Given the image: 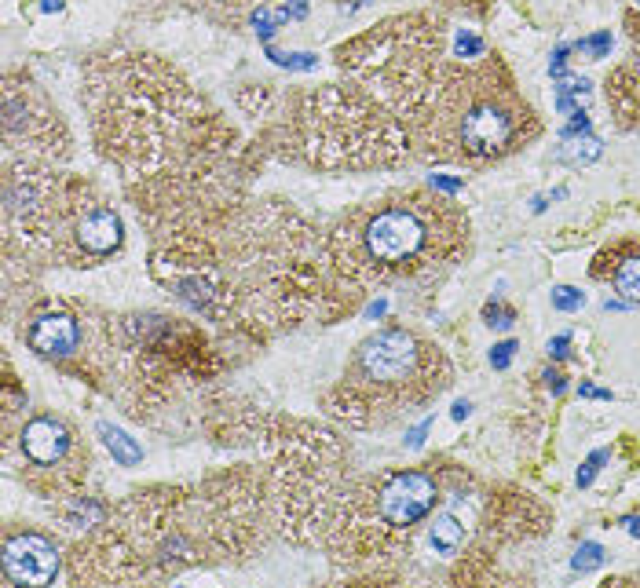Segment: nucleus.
I'll use <instances>...</instances> for the list:
<instances>
[{"instance_id":"nucleus-1","label":"nucleus","mask_w":640,"mask_h":588,"mask_svg":"<svg viewBox=\"0 0 640 588\" xmlns=\"http://www.w3.org/2000/svg\"><path fill=\"white\" fill-rule=\"evenodd\" d=\"M92 124L99 150L121 168L136 208L213 205L201 179L234 150L216 113L157 55H106L92 70ZM223 183V179H216Z\"/></svg>"},{"instance_id":"nucleus-2","label":"nucleus","mask_w":640,"mask_h":588,"mask_svg":"<svg viewBox=\"0 0 640 588\" xmlns=\"http://www.w3.org/2000/svg\"><path fill=\"white\" fill-rule=\"evenodd\" d=\"M469 245V216L439 190H403L344 216L326 264L351 289H392L450 267Z\"/></svg>"},{"instance_id":"nucleus-3","label":"nucleus","mask_w":640,"mask_h":588,"mask_svg":"<svg viewBox=\"0 0 640 588\" xmlns=\"http://www.w3.org/2000/svg\"><path fill=\"white\" fill-rule=\"evenodd\" d=\"M267 150L318 172L388 168L410 154V132L362 88L322 85L278 103L267 128Z\"/></svg>"},{"instance_id":"nucleus-4","label":"nucleus","mask_w":640,"mask_h":588,"mask_svg":"<svg viewBox=\"0 0 640 588\" xmlns=\"http://www.w3.org/2000/svg\"><path fill=\"white\" fill-rule=\"evenodd\" d=\"M538 136L534 110L512 85L498 59L476 66H443L425 110L410 124V143L432 161H487L509 157Z\"/></svg>"},{"instance_id":"nucleus-5","label":"nucleus","mask_w":640,"mask_h":588,"mask_svg":"<svg viewBox=\"0 0 640 588\" xmlns=\"http://www.w3.org/2000/svg\"><path fill=\"white\" fill-rule=\"evenodd\" d=\"M322 256L326 245L315 241L308 223L278 201L238 212L223 245L231 307L242 296L256 318L297 325L315 296L322 300Z\"/></svg>"},{"instance_id":"nucleus-6","label":"nucleus","mask_w":640,"mask_h":588,"mask_svg":"<svg viewBox=\"0 0 640 588\" xmlns=\"http://www.w3.org/2000/svg\"><path fill=\"white\" fill-rule=\"evenodd\" d=\"M450 384V362L410 329H377L351 351L341 384L326 395L329 417L351 428H384Z\"/></svg>"},{"instance_id":"nucleus-7","label":"nucleus","mask_w":640,"mask_h":588,"mask_svg":"<svg viewBox=\"0 0 640 588\" xmlns=\"http://www.w3.org/2000/svg\"><path fill=\"white\" fill-rule=\"evenodd\" d=\"M337 66L355 80V88L392 110L406 124L418 121L432 88L439 80V29L418 19H388L370 34L337 48Z\"/></svg>"},{"instance_id":"nucleus-8","label":"nucleus","mask_w":640,"mask_h":588,"mask_svg":"<svg viewBox=\"0 0 640 588\" xmlns=\"http://www.w3.org/2000/svg\"><path fill=\"white\" fill-rule=\"evenodd\" d=\"M4 150L8 157L22 150V161H52L66 157L70 150V136L59 113L48 106V99L29 80L19 85L15 77H8L4 85Z\"/></svg>"},{"instance_id":"nucleus-9","label":"nucleus","mask_w":640,"mask_h":588,"mask_svg":"<svg viewBox=\"0 0 640 588\" xmlns=\"http://www.w3.org/2000/svg\"><path fill=\"white\" fill-rule=\"evenodd\" d=\"M439 501V482L428 471H392L377 482L374 515L388 530H410Z\"/></svg>"},{"instance_id":"nucleus-10","label":"nucleus","mask_w":640,"mask_h":588,"mask_svg":"<svg viewBox=\"0 0 640 588\" xmlns=\"http://www.w3.org/2000/svg\"><path fill=\"white\" fill-rule=\"evenodd\" d=\"M0 563H4V578L15 585H52L59 578L62 552L41 530H8Z\"/></svg>"},{"instance_id":"nucleus-11","label":"nucleus","mask_w":640,"mask_h":588,"mask_svg":"<svg viewBox=\"0 0 640 588\" xmlns=\"http://www.w3.org/2000/svg\"><path fill=\"white\" fill-rule=\"evenodd\" d=\"M19 450H22L26 461L34 468H41V471H59V468H66L73 461H81L73 431L59 417H34V420H26L22 435H19Z\"/></svg>"},{"instance_id":"nucleus-12","label":"nucleus","mask_w":640,"mask_h":588,"mask_svg":"<svg viewBox=\"0 0 640 588\" xmlns=\"http://www.w3.org/2000/svg\"><path fill=\"white\" fill-rule=\"evenodd\" d=\"M26 344L44 358H70L81 347V325L66 311H44L29 322Z\"/></svg>"},{"instance_id":"nucleus-13","label":"nucleus","mask_w":640,"mask_h":588,"mask_svg":"<svg viewBox=\"0 0 640 588\" xmlns=\"http://www.w3.org/2000/svg\"><path fill=\"white\" fill-rule=\"evenodd\" d=\"M593 278L611 282V289L626 303H640V249L618 245L611 252H600L593 264Z\"/></svg>"},{"instance_id":"nucleus-14","label":"nucleus","mask_w":640,"mask_h":588,"mask_svg":"<svg viewBox=\"0 0 640 588\" xmlns=\"http://www.w3.org/2000/svg\"><path fill=\"white\" fill-rule=\"evenodd\" d=\"M607 103L615 106L626 128H640V59L607 77Z\"/></svg>"},{"instance_id":"nucleus-15","label":"nucleus","mask_w":640,"mask_h":588,"mask_svg":"<svg viewBox=\"0 0 640 588\" xmlns=\"http://www.w3.org/2000/svg\"><path fill=\"white\" fill-rule=\"evenodd\" d=\"M428 541H432V548H436L439 555L450 559V555H457V548L465 545V526H461V519L454 512H443V515H436V522H432Z\"/></svg>"},{"instance_id":"nucleus-16","label":"nucleus","mask_w":640,"mask_h":588,"mask_svg":"<svg viewBox=\"0 0 640 588\" xmlns=\"http://www.w3.org/2000/svg\"><path fill=\"white\" fill-rule=\"evenodd\" d=\"M95 431H99L103 446H106L110 453H114V461H118V464H125V468H136V464L143 461V446L136 443V438H128L121 428H114V424H106V420H103Z\"/></svg>"},{"instance_id":"nucleus-17","label":"nucleus","mask_w":640,"mask_h":588,"mask_svg":"<svg viewBox=\"0 0 640 588\" xmlns=\"http://www.w3.org/2000/svg\"><path fill=\"white\" fill-rule=\"evenodd\" d=\"M597 157H600V143L593 136L574 139V143H567L564 150H560V161H571V165H589V161H597Z\"/></svg>"},{"instance_id":"nucleus-18","label":"nucleus","mask_w":640,"mask_h":588,"mask_svg":"<svg viewBox=\"0 0 640 588\" xmlns=\"http://www.w3.org/2000/svg\"><path fill=\"white\" fill-rule=\"evenodd\" d=\"M604 559H607L604 545H597V541H582V545H578V552H574V559H571V570H578V574H585V570H597V566H604Z\"/></svg>"},{"instance_id":"nucleus-19","label":"nucleus","mask_w":640,"mask_h":588,"mask_svg":"<svg viewBox=\"0 0 640 588\" xmlns=\"http://www.w3.org/2000/svg\"><path fill=\"white\" fill-rule=\"evenodd\" d=\"M454 55H457V59H483V55H487V44H483V37H476L472 29H457V37H454Z\"/></svg>"},{"instance_id":"nucleus-20","label":"nucleus","mask_w":640,"mask_h":588,"mask_svg":"<svg viewBox=\"0 0 640 588\" xmlns=\"http://www.w3.org/2000/svg\"><path fill=\"white\" fill-rule=\"evenodd\" d=\"M582 303H585L582 289H574V285H556L553 289V307H556V311L571 315V311H582Z\"/></svg>"},{"instance_id":"nucleus-21","label":"nucleus","mask_w":640,"mask_h":588,"mask_svg":"<svg viewBox=\"0 0 640 588\" xmlns=\"http://www.w3.org/2000/svg\"><path fill=\"white\" fill-rule=\"evenodd\" d=\"M574 52H578V55H593V59H607V52H611V29H600V34H593L589 41L574 44Z\"/></svg>"},{"instance_id":"nucleus-22","label":"nucleus","mask_w":640,"mask_h":588,"mask_svg":"<svg viewBox=\"0 0 640 588\" xmlns=\"http://www.w3.org/2000/svg\"><path fill=\"white\" fill-rule=\"evenodd\" d=\"M267 55L278 62V66H290V70H315L318 59L315 55H290V52H275V48H267Z\"/></svg>"},{"instance_id":"nucleus-23","label":"nucleus","mask_w":640,"mask_h":588,"mask_svg":"<svg viewBox=\"0 0 640 588\" xmlns=\"http://www.w3.org/2000/svg\"><path fill=\"white\" fill-rule=\"evenodd\" d=\"M278 22H285V19H282V11H271V8L253 11V26H256V34H260V37H271Z\"/></svg>"},{"instance_id":"nucleus-24","label":"nucleus","mask_w":640,"mask_h":588,"mask_svg":"<svg viewBox=\"0 0 640 588\" xmlns=\"http://www.w3.org/2000/svg\"><path fill=\"white\" fill-rule=\"evenodd\" d=\"M516 351H520L516 340H502V344H494V351H490V366H494V369H509V366H512V358H516Z\"/></svg>"},{"instance_id":"nucleus-25","label":"nucleus","mask_w":640,"mask_h":588,"mask_svg":"<svg viewBox=\"0 0 640 588\" xmlns=\"http://www.w3.org/2000/svg\"><path fill=\"white\" fill-rule=\"evenodd\" d=\"M483 318H487V325H494V329H509V325L516 322V311H509V307H502V303H487Z\"/></svg>"},{"instance_id":"nucleus-26","label":"nucleus","mask_w":640,"mask_h":588,"mask_svg":"<svg viewBox=\"0 0 640 588\" xmlns=\"http://www.w3.org/2000/svg\"><path fill=\"white\" fill-rule=\"evenodd\" d=\"M607 461H611V453H607V450H597V453L578 468V486H589V482H593L597 471H600V464H607Z\"/></svg>"},{"instance_id":"nucleus-27","label":"nucleus","mask_w":640,"mask_h":588,"mask_svg":"<svg viewBox=\"0 0 640 588\" xmlns=\"http://www.w3.org/2000/svg\"><path fill=\"white\" fill-rule=\"evenodd\" d=\"M432 424H436V417H425V420L418 424V428H413V431L406 435V446H410V450H421V446H425V438H428V431H432Z\"/></svg>"},{"instance_id":"nucleus-28","label":"nucleus","mask_w":640,"mask_h":588,"mask_svg":"<svg viewBox=\"0 0 640 588\" xmlns=\"http://www.w3.org/2000/svg\"><path fill=\"white\" fill-rule=\"evenodd\" d=\"M428 187H432V190H439V194H457L461 187H465V179H454V175H432V179H428Z\"/></svg>"},{"instance_id":"nucleus-29","label":"nucleus","mask_w":640,"mask_h":588,"mask_svg":"<svg viewBox=\"0 0 640 588\" xmlns=\"http://www.w3.org/2000/svg\"><path fill=\"white\" fill-rule=\"evenodd\" d=\"M567 347H571V333H560V336H553L549 340V358H567Z\"/></svg>"},{"instance_id":"nucleus-30","label":"nucleus","mask_w":640,"mask_h":588,"mask_svg":"<svg viewBox=\"0 0 640 588\" xmlns=\"http://www.w3.org/2000/svg\"><path fill=\"white\" fill-rule=\"evenodd\" d=\"M304 15H308V0H285L282 19H304Z\"/></svg>"},{"instance_id":"nucleus-31","label":"nucleus","mask_w":640,"mask_h":588,"mask_svg":"<svg viewBox=\"0 0 640 588\" xmlns=\"http://www.w3.org/2000/svg\"><path fill=\"white\" fill-rule=\"evenodd\" d=\"M546 387L553 391V395H564V387H567V384H564V377H560L556 369H546Z\"/></svg>"},{"instance_id":"nucleus-32","label":"nucleus","mask_w":640,"mask_h":588,"mask_svg":"<svg viewBox=\"0 0 640 588\" xmlns=\"http://www.w3.org/2000/svg\"><path fill=\"white\" fill-rule=\"evenodd\" d=\"M578 395H582V399H604V402H607V399H611V391H607V387H593V384H582Z\"/></svg>"},{"instance_id":"nucleus-33","label":"nucleus","mask_w":640,"mask_h":588,"mask_svg":"<svg viewBox=\"0 0 640 588\" xmlns=\"http://www.w3.org/2000/svg\"><path fill=\"white\" fill-rule=\"evenodd\" d=\"M469 413H472V402H465V399L454 402V410H450V417H454V420H469Z\"/></svg>"},{"instance_id":"nucleus-34","label":"nucleus","mask_w":640,"mask_h":588,"mask_svg":"<svg viewBox=\"0 0 640 588\" xmlns=\"http://www.w3.org/2000/svg\"><path fill=\"white\" fill-rule=\"evenodd\" d=\"M622 526H626L633 537H640V515H622Z\"/></svg>"},{"instance_id":"nucleus-35","label":"nucleus","mask_w":640,"mask_h":588,"mask_svg":"<svg viewBox=\"0 0 640 588\" xmlns=\"http://www.w3.org/2000/svg\"><path fill=\"white\" fill-rule=\"evenodd\" d=\"M384 307H388V300L381 296V300H374L370 307H366V315H370V318H381V315H384Z\"/></svg>"},{"instance_id":"nucleus-36","label":"nucleus","mask_w":640,"mask_h":588,"mask_svg":"<svg viewBox=\"0 0 640 588\" xmlns=\"http://www.w3.org/2000/svg\"><path fill=\"white\" fill-rule=\"evenodd\" d=\"M187 4H227V8L234 11L238 4H242V0H187Z\"/></svg>"},{"instance_id":"nucleus-37","label":"nucleus","mask_w":640,"mask_h":588,"mask_svg":"<svg viewBox=\"0 0 640 588\" xmlns=\"http://www.w3.org/2000/svg\"><path fill=\"white\" fill-rule=\"evenodd\" d=\"M41 8H44V11H59V8H62V0H44Z\"/></svg>"},{"instance_id":"nucleus-38","label":"nucleus","mask_w":640,"mask_h":588,"mask_svg":"<svg viewBox=\"0 0 640 588\" xmlns=\"http://www.w3.org/2000/svg\"><path fill=\"white\" fill-rule=\"evenodd\" d=\"M637 4H640V0H637Z\"/></svg>"}]
</instances>
